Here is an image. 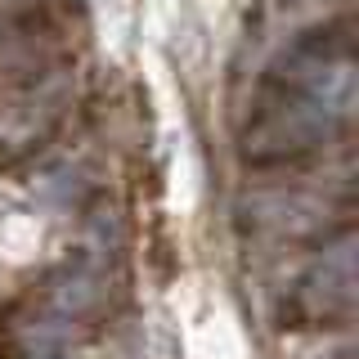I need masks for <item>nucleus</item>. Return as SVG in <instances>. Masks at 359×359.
I'll list each match as a JSON object with an SVG mask.
<instances>
[{
    "label": "nucleus",
    "instance_id": "nucleus-1",
    "mask_svg": "<svg viewBox=\"0 0 359 359\" xmlns=\"http://www.w3.org/2000/svg\"><path fill=\"white\" fill-rule=\"evenodd\" d=\"M310 283H323V287H314V297L323 301V310H328V306H351V287H355V261H351V243H341L337 252H328V256H323Z\"/></svg>",
    "mask_w": 359,
    "mask_h": 359
}]
</instances>
